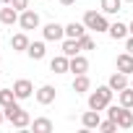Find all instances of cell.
Listing matches in <instances>:
<instances>
[{
    "instance_id": "12",
    "label": "cell",
    "mask_w": 133,
    "mask_h": 133,
    "mask_svg": "<svg viewBox=\"0 0 133 133\" xmlns=\"http://www.w3.org/2000/svg\"><path fill=\"white\" fill-rule=\"evenodd\" d=\"M84 47H81V39H71V37H65V42H63V55H68V57H73V55H78Z\"/></svg>"
},
{
    "instance_id": "2",
    "label": "cell",
    "mask_w": 133,
    "mask_h": 133,
    "mask_svg": "<svg viewBox=\"0 0 133 133\" xmlns=\"http://www.w3.org/2000/svg\"><path fill=\"white\" fill-rule=\"evenodd\" d=\"M5 120H11V125H13V128H26V125H31L29 112H26L24 107H18L16 102H13L11 107H5Z\"/></svg>"
},
{
    "instance_id": "3",
    "label": "cell",
    "mask_w": 133,
    "mask_h": 133,
    "mask_svg": "<svg viewBox=\"0 0 133 133\" xmlns=\"http://www.w3.org/2000/svg\"><path fill=\"white\" fill-rule=\"evenodd\" d=\"M107 115L117 123V128H125V130L133 128V112H130V107H123V104H120V107H112V104H110V107H107Z\"/></svg>"
},
{
    "instance_id": "23",
    "label": "cell",
    "mask_w": 133,
    "mask_h": 133,
    "mask_svg": "<svg viewBox=\"0 0 133 133\" xmlns=\"http://www.w3.org/2000/svg\"><path fill=\"white\" fill-rule=\"evenodd\" d=\"M13 102H16V91H13V89H0V107L5 110V107H11Z\"/></svg>"
},
{
    "instance_id": "14",
    "label": "cell",
    "mask_w": 133,
    "mask_h": 133,
    "mask_svg": "<svg viewBox=\"0 0 133 133\" xmlns=\"http://www.w3.org/2000/svg\"><path fill=\"white\" fill-rule=\"evenodd\" d=\"M115 65H117V71H123V73H133V55L130 52H125V55H117V60H115Z\"/></svg>"
},
{
    "instance_id": "9",
    "label": "cell",
    "mask_w": 133,
    "mask_h": 133,
    "mask_svg": "<svg viewBox=\"0 0 133 133\" xmlns=\"http://www.w3.org/2000/svg\"><path fill=\"white\" fill-rule=\"evenodd\" d=\"M107 84H110V89H112V91H123L125 86H130V81H128V73H123V71L112 73Z\"/></svg>"
},
{
    "instance_id": "25",
    "label": "cell",
    "mask_w": 133,
    "mask_h": 133,
    "mask_svg": "<svg viewBox=\"0 0 133 133\" xmlns=\"http://www.w3.org/2000/svg\"><path fill=\"white\" fill-rule=\"evenodd\" d=\"M99 130H102V133H115V130H117V123H115L112 117H110V120H102V123H99Z\"/></svg>"
},
{
    "instance_id": "30",
    "label": "cell",
    "mask_w": 133,
    "mask_h": 133,
    "mask_svg": "<svg viewBox=\"0 0 133 133\" xmlns=\"http://www.w3.org/2000/svg\"><path fill=\"white\" fill-rule=\"evenodd\" d=\"M5 120V110H0V123H3Z\"/></svg>"
},
{
    "instance_id": "22",
    "label": "cell",
    "mask_w": 133,
    "mask_h": 133,
    "mask_svg": "<svg viewBox=\"0 0 133 133\" xmlns=\"http://www.w3.org/2000/svg\"><path fill=\"white\" fill-rule=\"evenodd\" d=\"M123 11V0H102V13H117Z\"/></svg>"
},
{
    "instance_id": "4",
    "label": "cell",
    "mask_w": 133,
    "mask_h": 133,
    "mask_svg": "<svg viewBox=\"0 0 133 133\" xmlns=\"http://www.w3.org/2000/svg\"><path fill=\"white\" fill-rule=\"evenodd\" d=\"M84 24H86V29H94L97 34L110 29V24H107L104 13H97V11H86V13H84Z\"/></svg>"
},
{
    "instance_id": "28",
    "label": "cell",
    "mask_w": 133,
    "mask_h": 133,
    "mask_svg": "<svg viewBox=\"0 0 133 133\" xmlns=\"http://www.w3.org/2000/svg\"><path fill=\"white\" fill-rule=\"evenodd\" d=\"M125 50H128V52H130V55H133V34H130V37H128V39H125Z\"/></svg>"
},
{
    "instance_id": "19",
    "label": "cell",
    "mask_w": 133,
    "mask_h": 133,
    "mask_svg": "<svg viewBox=\"0 0 133 133\" xmlns=\"http://www.w3.org/2000/svg\"><path fill=\"white\" fill-rule=\"evenodd\" d=\"M81 123H84V128H99L102 117H99V112H97V110H91V112H84Z\"/></svg>"
},
{
    "instance_id": "13",
    "label": "cell",
    "mask_w": 133,
    "mask_h": 133,
    "mask_svg": "<svg viewBox=\"0 0 133 133\" xmlns=\"http://www.w3.org/2000/svg\"><path fill=\"white\" fill-rule=\"evenodd\" d=\"M86 71H89V60L84 55H73L71 57V73L78 76V73H86Z\"/></svg>"
},
{
    "instance_id": "10",
    "label": "cell",
    "mask_w": 133,
    "mask_h": 133,
    "mask_svg": "<svg viewBox=\"0 0 133 133\" xmlns=\"http://www.w3.org/2000/svg\"><path fill=\"white\" fill-rule=\"evenodd\" d=\"M37 102H39V104H52V102H55V86H50V84L39 86V89H37Z\"/></svg>"
},
{
    "instance_id": "29",
    "label": "cell",
    "mask_w": 133,
    "mask_h": 133,
    "mask_svg": "<svg viewBox=\"0 0 133 133\" xmlns=\"http://www.w3.org/2000/svg\"><path fill=\"white\" fill-rule=\"evenodd\" d=\"M60 3H63V5H73L76 0H60Z\"/></svg>"
},
{
    "instance_id": "24",
    "label": "cell",
    "mask_w": 133,
    "mask_h": 133,
    "mask_svg": "<svg viewBox=\"0 0 133 133\" xmlns=\"http://www.w3.org/2000/svg\"><path fill=\"white\" fill-rule=\"evenodd\" d=\"M117 97H120L123 107H133V86H125L123 91H117Z\"/></svg>"
},
{
    "instance_id": "33",
    "label": "cell",
    "mask_w": 133,
    "mask_h": 133,
    "mask_svg": "<svg viewBox=\"0 0 133 133\" xmlns=\"http://www.w3.org/2000/svg\"><path fill=\"white\" fill-rule=\"evenodd\" d=\"M123 3H133V0H123Z\"/></svg>"
},
{
    "instance_id": "32",
    "label": "cell",
    "mask_w": 133,
    "mask_h": 133,
    "mask_svg": "<svg viewBox=\"0 0 133 133\" xmlns=\"http://www.w3.org/2000/svg\"><path fill=\"white\" fill-rule=\"evenodd\" d=\"M128 29H130V34H133V21H130V26H128Z\"/></svg>"
},
{
    "instance_id": "15",
    "label": "cell",
    "mask_w": 133,
    "mask_h": 133,
    "mask_svg": "<svg viewBox=\"0 0 133 133\" xmlns=\"http://www.w3.org/2000/svg\"><path fill=\"white\" fill-rule=\"evenodd\" d=\"M86 34V24H78V21H71L68 26H65V37H71V39H81Z\"/></svg>"
},
{
    "instance_id": "31",
    "label": "cell",
    "mask_w": 133,
    "mask_h": 133,
    "mask_svg": "<svg viewBox=\"0 0 133 133\" xmlns=\"http://www.w3.org/2000/svg\"><path fill=\"white\" fill-rule=\"evenodd\" d=\"M0 3H3V5H11V0H0Z\"/></svg>"
},
{
    "instance_id": "27",
    "label": "cell",
    "mask_w": 133,
    "mask_h": 133,
    "mask_svg": "<svg viewBox=\"0 0 133 133\" xmlns=\"http://www.w3.org/2000/svg\"><path fill=\"white\" fill-rule=\"evenodd\" d=\"M11 5L21 13V11H26V8H29V0H11Z\"/></svg>"
},
{
    "instance_id": "20",
    "label": "cell",
    "mask_w": 133,
    "mask_h": 133,
    "mask_svg": "<svg viewBox=\"0 0 133 133\" xmlns=\"http://www.w3.org/2000/svg\"><path fill=\"white\" fill-rule=\"evenodd\" d=\"M26 52H29V57H31V60H42L47 50H44V42H31Z\"/></svg>"
},
{
    "instance_id": "1",
    "label": "cell",
    "mask_w": 133,
    "mask_h": 133,
    "mask_svg": "<svg viewBox=\"0 0 133 133\" xmlns=\"http://www.w3.org/2000/svg\"><path fill=\"white\" fill-rule=\"evenodd\" d=\"M112 94H115V91L110 89V84H107V86H97V91L89 94V110H97V112L107 110L110 102H112Z\"/></svg>"
},
{
    "instance_id": "17",
    "label": "cell",
    "mask_w": 133,
    "mask_h": 133,
    "mask_svg": "<svg viewBox=\"0 0 133 133\" xmlns=\"http://www.w3.org/2000/svg\"><path fill=\"white\" fill-rule=\"evenodd\" d=\"M29 37L21 31V34H13V39H11V47H13V52H26L29 50Z\"/></svg>"
},
{
    "instance_id": "21",
    "label": "cell",
    "mask_w": 133,
    "mask_h": 133,
    "mask_svg": "<svg viewBox=\"0 0 133 133\" xmlns=\"http://www.w3.org/2000/svg\"><path fill=\"white\" fill-rule=\"evenodd\" d=\"M31 128H34V133H50V130H52V120H47V117H37V120L31 123Z\"/></svg>"
},
{
    "instance_id": "6",
    "label": "cell",
    "mask_w": 133,
    "mask_h": 133,
    "mask_svg": "<svg viewBox=\"0 0 133 133\" xmlns=\"http://www.w3.org/2000/svg\"><path fill=\"white\" fill-rule=\"evenodd\" d=\"M42 34H44V39L57 42V39H63V37H65V26H60L57 21H50V24L42 29Z\"/></svg>"
},
{
    "instance_id": "8",
    "label": "cell",
    "mask_w": 133,
    "mask_h": 133,
    "mask_svg": "<svg viewBox=\"0 0 133 133\" xmlns=\"http://www.w3.org/2000/svg\"><path fill=\"white\" fill-rule=\"evenodd\" d=\"M13 91H16V99H29L31 91H34V86H31L29 78H18V81L13 84Z\"/></svg>"
},
{
    "instance_id": "11",
    "label": "cell",
    "mask_w": 133,
    "mask_h": 133,
    "mask_svg": "<svg viewBox=\"0 0 133 133\" xmlns=\"http://www.w3.org/2000/svg\"><path fill=\"white\" fill-rule=\"evenodd\" d=\"M18 11L13 8V5H5V8H0V24H8V26H13L16 21H18Z\"/></svg>"
},
{
    "instance_id": "18",
    "label": "cell",
    "mask_w": 133,
    "mask_h": 133,
    "mask_svg": "<svg viewBox=\"0 0 133 133\" xmlns=\"http://www.w3.org/2000/svg\"><path fill=\"white\" fill-rule=\"evenodd\" d=\"M89 89H91L89 76H86V73H78V76L73 78V91H76V94H81V91H89Z\"/></svg>"
},
{
    "instance_id": "16",
    "label": "cell",
    "mask_w": 133,
    "mask_h": 133,
    "mask_svg": "<svg viewBox=\"0 0 133 133\" xmlns=\"http://www.w3.org/2000/svg\"><path fill=\"white\" fill-rule=\"evenodd\" d=\"M107 34H110L112 39H125V37L130 34V29H128L125 24H120V21H115V24H110V29H107Z\"/></svg>"
},
{
    "instance_id": "34",
    "label": "cell",
    "mask_w": 133,
    "mask_h": 133,
    "mask_svg": "<svg viewBox=\"0 0 133 133\" xmlns=\"http://www.w3.org/2000/svg\"><path fill=\"white\" fill-rule=\"evenodd\" d=\"M130 86H133V78H130Z\"/></svg>"
},
{
    "instance_id": "5",
    "label": "cell",
    "mask_w": 133,
    "mask_h": 133,
    "mask_svg": "<svg viewBox=\"0 0 133 133\" xmlns=\"http://www.w3.org/2000/svg\"><path fill=\"white\" fill-rule=\"evenodd\" d=\"M18 24H21V29H24V31H31V29H37V26H39V13H37V11H31V8H26V11H21Z\"/></svg>"
},
{
    "instance_id": "35",
    "label": "cell",
    "mask_w": 133,
    "mask_h": 133,
    "mask_svg": "<svg viewBox=\"0 0 133 133\" xmlns=\"http://www.w3.org/2000/svg\"><path fill=\"white\" fill-rule=\"evenodd\" d=\"M0 73H3V68H0Z\"/></svg>"
},
{
    "instance_id": "26",
    "label": "cell",
    "mask_w": 133,
    "mask_h": 133,
    "mask_svg": "<svg viewBox=\"0 0 133 133\" xmlns=\"http://www.w3.org/2000/svg\"><path fill=\"white\" fill-rule=\"evenodd\" d=\"M81 47H84V50H94V47H97V42H94L91 37H86V34H84V37H81Z\"/></svg>"
},
{
    "instance_id": "7",
    "label": "cell",
    "mask_w": 133,
    "mask_h": 133,
    "mask_svg": "<svg viewBox=\"0 0 133 133\" xmlns=\"http://www.w3.org/2000/svg\"><path fill=\"white\" fill-rule=\"evenodd\" d=\"M50 71L52 73H68L71 71V57L68 55H57L50 60Z\"/></svg>"
}]
</instances>
